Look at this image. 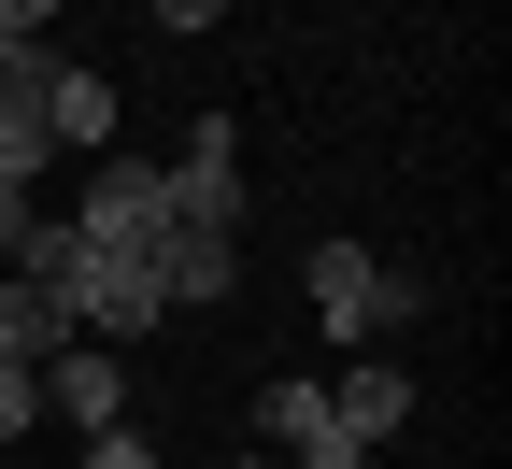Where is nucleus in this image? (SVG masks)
I'll use <instances>...</instances> for the list:
<instances>
[{
  "label": "nucleus",
  "instance_id": "1",
  "mask_svg": "<svg viewBox=\"0 0 512 469\" xmlns=\"http://www.w3.org/2000/svg\"><path fill=\"white\" fill-rule=\"evenodd\" d=\"M72 242L100 256V271H157L171 242V157H86V199H72Z\"/></svg>",
  "mask_w": 512,
  "mask_h": 469
},
{
  "label": "nucleus",
  "instance_id": "2",
  "mask_svg": "<svg viewBox=\"0 0 512 469\" xmlns=\"http://www.w3.org/2000/svg\"><path fill=\"white\" fill-rule=\"evenodd\" d=\"M299 285H313V327H328L342 356H370V327H413V313H427V285H413V271H384L370 242H313V271H299Z\"/></svg>",
  "mask_w": 512,
  "mask_h": 469
},
{
  "label": "nucleus",
  "instance_id": "3",
  "mask_svg": "<svg viewBox=\"0 0 512 469\" xmlns=\"http://www.w3.org/2000/svg\"><path fill=\"white\" fill-rule=\"evenodd\" d=\"M256 441H271L285 469H370V441H342V413H328L313 370H271V384H256Z\"/></svg>",
  "mask_w": 512,
  "mask_h": 469
},
{
  "label": "nucleus",
  "instance_id": "4",
  "mask_svg": "<svg viewBox=\"0 0 512 469\" xmlns=\"http://www.w3.org/2000/svg\"><path fill=\"white\" fill-rule=\"evenodd\" d=\"M313 384H328L342 441H399V427H413V370H399V356H342V370H313Z\"/></svg>",
  "mask_w": 512,
  "mask_h": 469
},
{
  "label": "nucleus",
  "instance_id": "5",
  "mask_svg": "<svg viewBox=\"0 0 512 469\" xmlns=\"http://www.w3.org/2000/svg\"><path fill=\"white\" fill-rule=\"evenodd\" d=\"M43 413L114 427V413H128V370H114V342H57V356H43Z\"/></svg>",
  "mask_w": 512,
  "mask_h": 469
},
{
  "label": "nucleus",
  "instance_id": "6",
  "mask_svg": "<svg viewBox=\"0 0 512 469\" xmlns=\"http://www.w3.org/2000/svg\"><path fill=\"white\" fill-rule=\"evenodd\" d=\"M43 143H72V157H114V86L86 72V57H57V72H43Z\"/></svg>",
  "mask_w": 512,
  "mask_h": 469
},
{
  "label": "nucleus",
  "instance_id": "7",
  "mask_svg": "<svg viewBox=\"0 0 512 469\" xmlns=\"http://www.w3.org/2000/svg\"><path fill=\"white\" fill-rule=\"evenodd\" d=\"M57 342H72V313H57L29 271H0V356H15V370H43Z\"/></svg>",
  "mask_w": 512,
  "mask_h": 469
},
{
  "label": "nucleus",
  "instance_id": "8",
  "mask_svg": "<svg viewBox=\"0 0 512 469\" xmlns=\"http://www.w3.org/2000/svg\"><path fill=\"white\" fill-rule=\"evenodd\" d=\"M57 143H43V114H15V100H0V185H29Z\"/></svg>",
  "mask_w": 512,
  "mask_h": 469
},
{
  "label": "nucleus",
  "instance_id": "9",
  "mask_svg": "<svg viewBox=\"0 0 512 469\" xmlns=\"http://www.w3.org/2000/svg\"><path fill=\"white\" fill-rule=\"evenodd\" d=\"M86 469H171V455H157L143 427H128V413H114V427H86Z\"/></svg>",
  "mask_w": 512,
  "mask_h": 469
},
{
  "label": "nucleus",
  "instance_id": "10",
  "mask_svg": "<svg viewBox=\"0 0 512 469\" xmlns=\"http://www.w3.org/2000/svg\"><path fill=\"white\" fill-rule=\"evenodd\" d=\"M43 72H57L43 43H0V100H15V114H43Z\"/></svg>",
  "mask_w": 512,
  "mask_h": 469
},
{
  "label": "nucleus",
  "instance_id": "11",
  "mask_svg": "<svg viewBox=\"0 0 512 469\" xmlns=\"http://www.w3.org/2000/svg\"><path fill=\"white\" fill-rule=\"evenodd\" d=\"M29 413H43V370H15V356H0V441H29Z\"/></svg>",
  "mask_w": 512,
  "mask_h": 469
},
{
  "label": "nucleus",
  "instance_id": "12",
  "mask_svg": "<svg viewBox=\"0 0 512 469\" xmlns=\"http://www.w3.org/2000/svg\"><path fill=\"white\" fill-rule=\"evenodd\" d=\"M29 228H43V214H29V185H0V271L29 256Z\"/></svg>",
  "mask_w": 512,
  "mask_h": 469
},
{
  "label": "nucleus",
  "instance_id": "13",
  "mask_svg": "<svg viewBox=\"0 0 512 469\" xmlns=\"http://www.w3.org/2000/svg\"><path fill=\"white\" fill-rule=\"evenodd\" d=\"M143 15H157V29H214L228 0H143Z\"/></svg>",
  "mask_w": 512,
  "mask_h": 469
},
{
  "label": "nucleus",
  "instance_id": "14",
  "mask_svg": "<svg viewBox=\"0 0 512 469\" xmlns=\"http://www.w3.org/2000/svg\"><path fill=\"white\" fill-rule=\"evenodd\" d=\"M43 15H57V0H0V43H43Z\"/></svg>",
  "mask_w": 512,
  "mask_h": 469
},
{
  "label": "nucleus",
  "instance_id": "15",
  "mask_svg": "<svg viewBox=\"0 0 512 469\" xmlns=\"http://www.w3.org/2000/svg\"><path fill=\"white\" fill-rule=\"evenodd\" d=\"M242 469H256V455H242Z\"/></svg>",
  "mask_w": 512,
  "mask_h": 469
}]
</instances>
